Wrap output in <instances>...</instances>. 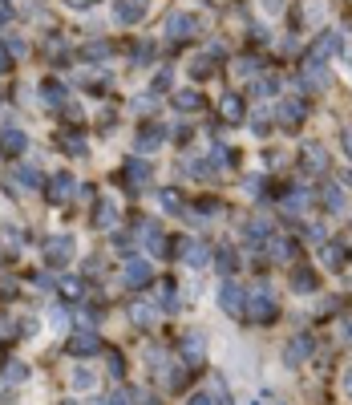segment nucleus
Listing matches in <instances>:
<instances>
[{"label":"nucleus","instance_id":"obj_1","mask_svg":"<svg viewBox=\"0 0 352 405\" xmlns=\"http://www.w3.org/2000/svg\"><path fill=\"white\" fill-rule=\"evenodd\" d=\"M178 349H182V357H186V365H190V369L207 360V341H203V332H194V328H190V332H182Z\"/></svg>","mask_w":352,"mask_h":405},{"label":"nucleus","instance_id":"obj_2","mask_svg":"<svg viewBox=\"0 0 352 405\" xmlns=\"http://www.w3.org/2000/svg\"><path fill=\"white\" fill-rule=\"evenodd\" d=\"M312 353H316V341H312L308 332H300V336H292L284 345V365H304Z\"/></svg>","mask_w":352,"mask_h":405},{"label":"nucleus","instance_id":"obj_3","mask_svg":"<svg viewBox=\"0 0 352 405\" xmlns=\"http://www.w3.org/2000/svg\"><path fill=\"white\" fill-rule=\"evenodd\" d=\"M154 280V268H150V260H126V268H122V284L126 288H142V284H150Z\"/></svg>","mask_w":352,"mask_h":405},{"label":"nucleus","instance_id":"obj_4","mask_svg":"<svg viewBox=\"0 0 352 405\" xmlns=\"http://www.w3.org/2000/svg\"><path fill=\"white\" fill-rule=\"evenodd\" d=\"M243 300H247V292L239 288V284H219V308L223 312H231V316H243Z\"/></svg>","mask_w":352,"mask_h":405},{"label":"nucleus","instance_id":"obj_5","mask_svg":"<svg viewBox=\"0 0 352 405\" xmlns=\"http://www.w3.org/2000/svg\"><path fill=\"white\" fill-rule=\"evenodd\" d=\"M247 300H251V316H255V320H260V324H271V320H275V312H279V308H275V300H271V292H267V288H260V292H251V296H247Z\"/></svg>","mask_w":352,"mask_h":405},{"label":"nucleus","instance_id":"obj_6","mask_svg":"<svg viewBox=\"0 0 352 405\" xmlns=\"http://www.w3.org/2000/svg\"><path fill=\"white\" fill-rule=\"evenodd\" d=\"M73 195H77L73 175H65V171H61V175H53V179H49V203H69Z\"/></svg>","mask_w":352,"mask_h":405},{"label":"nucleus","instance_id":"obj_7","mask_svg":"<svg viewBox=\"0 0 352 405\" xmlns=\"http://www.w3.org/2000/svg\"><path fill=\"white\" fill-rule=\"evenodd\" d=\"M73 256V235H53L49 243H45V260L49 264H65Z\"/></svg>","mask_w":352,"mask_h":405},{"label":"nucleus","instance_id":"obj_8","mask_svg":"<svg viewBox=\"0 0 352 405\" xmlns=\"http://www.w3.org/2000/svg\"><path fill=\"white\" fill-rule=\"evenodd\" d=\"M126 316H130L138 328H154L158 324V304H146V300H134L130 308H126Z\"/></svg>","mask_w":352,"mask_h":405},{"label":"nucleus","instance_id":"obj_9","mask_svg":"<svg viewBox=\"0 0 352 405\" xmlns=\"http://www.w3.org/2000/svg\"><path fill=\"white\" fill-rule=\"evenodd\" d=\"M146 12H150V0H118V12H114V16H118L122 25H138Z\"/></svg>","mask_w":352,"mask_h":405},{"label":"nucleus","instance_id":"obj_10","mask_svg":"<svg viewBox=\"0 0 352 405\" xmlns=\"http://www.w3.org/2000/svg\"><path fill=\"white\" fill-rule=\"evenodd\" d=\"M162 142H166V126H142V130H138V142H134V146H138L142 154H150V150H158Z\"/></svg>","mask_w":352,"mask_h":405},{"label":"nucleus","instance_id":"obj_11","mask_svg":"<svg viewBox=\"0 0 352 405\" xmlns=\"http://www.w3.org/2000/svg\"><path fill=\"white\" fill-rule=\"evenodd\" d=\"M308 90H324L328 86V69H324V61L320 57H308V65H304V77H300Z\"/></svg>","mask_w":352,"mask_h":405},{"label":"nucleus","instance_id":"obj_12","mask_svg":"<svg viewBox=\"0 0 352 405\" xmlns=\"http://www.w3.org/2000/svg\"><path fill=\"white\" fill-rule=\"evenodd\" d=\"M304 118H308V106H304V101H296V97H292V101H279V122H284V126L296 130Z\"/></svg>","mask_w":352,"mask_h":405},{"label":"nucleus","instance_id":"obj_13","mask_svg":"<svg viewBox=\"0 0 352 405\" xmlns=\"http://www.w3.org/2000/svg\"><path fill=\"white\" fill-rule=\"evenodd\" d=\"M300 167H304L308 175H320V171L328 167V158H324V146L308 142V146H304V154H300Z\"/></svg>","mask_w":352,"mask_h":405},{"label":"nucleus","instance_id":"obj_14","mask_svg":"<svg viewBox=\"0 0 352 405\" xmlns=\"http://www.w3.org/2000/svg\"><path fill=\"white\" fill-rule=\"evenodd\" d=\"M320 195H324V207H328L332 215H344V211H349V199H344V191H340L336 182H324Z\"/></svg>","mask_w":352,"mask_h":405},{"label":"nucleus","instance_id":"obj_15","mask_svg":"<svg viewBox=\"0 0 352 405\" xmlns=\"http://www.w3.org/2000/svg\"><path fill=\"white\" fill-rule=\"evenodd\" d=\"M182 260H186V268H207L211 251H207L199 239H186V243H182Z\"/></svg>","mask_w":352,"mask_h":405},{"label":"nucleus","instance_id":"obj_16","mask_svg":"<svg viewBox=\"0 0 352 405\" xmlns=\"http://www.w3.org/2000/svg\"><path fill=\"white\" fill-rule=\"evenodd\" d=\"M97 345H101V341H97V332H77V336H69V345H65V349H69L73 357H89V353H97Z\"/></svg>","mask_w":352,"mask_h":405},{"label":"nucleus","instance_id":"obj_17","mask_svg":"<svg viewBox=\"0 0 352 405\" xmlns=\"http://www.w3.org/2000/svg\"><path fill=\"white\" fill-rule=\"evenodd\" d=\"M288 284H292V292H316V288H320V280H316L312 268H292Z\"/></svg>","mask_w":352,"mask_h":405},{"label":"nucleus","instance_id":"obj_18","mask_svg":"<svg viewBox=\"0 0 352 405\" xmlns=\"http://www.w3.org/2000/svg\"><path fill=\"white\" fill-rule=\"evenodd\" d=\"M194 29H199V21H194V16H186V12H178V16H171L166 37H171V41H182V37H190Z\"/></svg>","mask_w":352,"mask_h":405},{"label":"nucleus","instance_id":"obj_19","mask_svg":"<svg viewBox=\"0 0 352 405\" xmlns=\"http://www.w3.org/2000/svg\"><path fill=\"white\" fill-rule=\"evenodd\" d=\"M25 146H29V134H21V130H4V134H0V154H8V158L21 154Z\"/></svg>","mask_w":352,"mask_h":405},{"label":"nucleus","instance_id":"obj_20","mask_svg":"<svg viewBox=\"0 0 352 405\" xmlns=\"http://www.w3.org/2000/svg\"><path fill=\"white\" fill-rule=\"evenodd\" d=\"M154 304H158L162 312H178V288L171 284V280L158 284V300H154Z\"/></svg>","mask_w":352,"mask_h":405},{"label":"nucleus","instance_id":"obj_21","mask_svg":"<svg viewBox=\"0 0 352 405\" xmlns=\"http://www.w3.org/2000/svg\"><path fill=\"white\" fill-rule=\"evenodd\" d=\"M219 114H223V122H243V101H239L235 93H223Z\"/></svg>","mask_w":352,"mask_h":405},{"label":"nucleus","instance_id":"obj_22","mask_svg":"<svg viewBox=\"0 0 352 405\" xmlns=\"http://www.w3.org/2000/svg\"><path fill=\"white\" fill-rule=\"evenodd\" d=\"M114 223H118V207H114V203H97V211H93V227H97V231H110Z\"/></svg>","mask_w":352,"mask_h":405},{"label":"nucleus","instance_id":"obj_23","mask_svg":"<svg viewBox=\"0 0 352 405\" xmlns=\"http://www.w3.org/2000/svg\"><path fill=\"white\" fill-rule=\"evenodd\" d=\"M126 182H130V186H146V182H150V167H146L142 158H130V162H126Z\"/></svg>","mask_w":352,"mask_h":405},{"label":"nucleus","instance_id":"obj_24","mask_svg":"<svg viewBox=\"0 0 352 405\" xmlns=\"http://www.w3.org/2000/svg\"><path fill=\"white\" fill-rule=\"evenodd\" d=\"M320 264L336 271L340 264H344V247H340V243H320Z\"/></svg>","mask_w":352,"mask_h":405},{"label":"nucleus","instance_id":"obj_25","mask_svg":"<svg viewBox=\"0 0 352 405\" xmlns=\"http://www.w3.org/2000/svg\"><path fill=\"white\" fill-rule=\"evenodd\" d=\"M142 235H146L150 251H158V256L166 251V235H162V227H158V223H150V219H146V223H142Z\"/></svg>","mask_w":352,"mask_h":405},{"label":"nucleus","instance_id":"obj_26","mask_svg":"<svg viewBox=\"0 0 352 405\" xmlns=\"http://www.w3.org/2000/svg\"><path fill=\"white\" fill-rule=\"evenodd\" d=\"M267 231H271V223H267V219H251V223L243 227V235H247V243H255V247H260V243H267V239H271Z\"/></svg>","mask_w":352,"mask_h":405},{"label":"nucleus","instance_id":"obj_27","mask_svg":"<svg viewBox=\"0 0 352 405\" xmlns=\"http://www.w3.org/2000/svg\"><path fill=\"white\" fill-rule=\"evenodd\" d=\"M271 256H275V264H288V260L296 256V243H292L288 235H275V239H271Z\"/></svg>","mask_w":352,"mask_h":405},{"label":"nucleus","instance_id":"obj_28","mask_svg":"<svg viewBox=\"0 0 352 405\" xmlns=\"http://www.w3.org/2000/svg\"><path fill=\"white\" fill-rule=\"evenodd\" d=\"M158 207H162L166 215H182V195H178L175 186H166V191H158Z\"/></svg>","mask_w":352,"mask_h":405},{"label":"nucleus","instance_id":"obj_29","mask_svg":"<svg viewBox=\"0 0 352 405\" xmlns=\"http://www.w3.org/2000/svg\"><path fill=\"white\" fill-rule=\"evenodd\" d=\"M340 41H344L340 33H324V37L316 41V57H320V61H324V57H332L336 49H344V45H340Z\"/></svg>","mask_w":352,"mask_h":405},{"label":"nucleus","instance_id":"obj_30","mask_svg":"<svg viewBox=\"0 0 352 405\" xmlns=\"http://www.w3.org/2000/svg\"><path fill=\"white\" fill-rule=\"evenodd\" d=\"M8 186H21V191H37V186H41V175H37L33 167H21V171H16V179L8 182Z\"/></svg>","mask_w":352,"mask_h":405},{"label":"nucleus","instance_id":"obj_31","mask_svg":"<svg viewBox=\"0 0 352 405\" xmlns=\"http://www.w3.org/2000/svg\"><path fill=\"white\" fill-rule=\"evenodd\" d=\"M308 191H292V195H284V211H292V215H300V211H308Z\"/></svg>","mask_w":352,"mask_h":405},{"label":"nucleus","instance_id":"obj_32","mask_svg":"<svg viewBox=\"0 0 352 405\" xmlns=\"http://www.w3.org/2000/svg\"><path fill=\"white\" fill-rule=\"evenodd\" d=\"M175 106L182 110V114H194V110L203 106V97H199L194 90H178V93H175Z\"/></svg>","mask_w":352,"mask_h":405},{"label":"nucleus","instance_id":"obj_33","mask_svg":"<svg viewBox=\"0 0 352 405\" xmlns=\"http://www.w3.org/2000/svg\"><path fill=\"white\" fill-rule=\"evenodd\" d=\"M41 97H45V106H65V86L61 82H45Z\"/></svg>","mask_w":352,"mask_h":405},{"label":"nucleus","instance_id":"obj_34","mask_svg":"<svg viewBox=\"0 0 352 405\" xmlns=\"http://www.w3.org/2000/svg\"><path fill=\"white\" fill-rule=\"evenodd\" d=\"M215 264H219L223 275H231V271L239 268V256H235V247H219V251H215Z\"/></svg>","mask_w":352,"mask_h":405},{"label":"nucleus","instance_id":"obj_35","mask_svg":"<svg viewBox=\"0 0 352 405\" xmlns=\"http://www.w3.org/2000/svg\"><path fill=\"white\" fill-rule=\"evenodd\" d=\"M81 292H86V284H81L77 275H65V280H61V296H65V300H81Z\"/></svg>","mask_w":352,"mask_h":405},{"label":"nucleus","instance_id":"obj_36","mask_svg":"<svg viewBox=\"0 0 352 405\" xmlns=\"http://www.w3.org/2000/svg\"><path fill=\"white\" fill-rule=\"evenodd\" d=\"M25 377H29V365H21V360H8V365H4V381H8V385H21Z\"/></svg>","mask_w":352,"mask_h":405},{"label":"nucleus","instance_id":"obj_37","mask_svg":"<svg viewBox=\"0 0 352 405\" xmlns=\"http://www.w3.org/2000/svg\"><path fill=\"white\" fill-rule=\"evenodd\" d=\"M61 138H65L61 146H65L69 154H86V142H81V134H61Z\"/></svg>","mask_w":352,"mask_h":405},{"label":"nucleus","instance_id":"obj_38","mask_svg":"<svg viewBox=\"0 0 352 405\" xmlns=\"http://www.w3.org/2000/svg\"><path fill=\"white\" fill-rule=\"evenodd\" d=\"M86 57H89V61H93V57L101 61V57H110V45H105V41H97V45H86Z\"/></svg>","mask_w":352,"mask_h":405},{"label":"nucleus","instance_id":"obj_39","mask_svg":"<svg viewBox=\"0 0 352 405\" xmlns=\"http://www.w3.org/2000/svg\"><path fill=\"white\" fill-rule=\"evenodd\" d=\"M73 385H77V389H89V385H93V373H89V369H77V373H73Z\"/></svg>","mask_w":352,"mask_h":405},{"label":"nucleus","instance_id":"obj_40","mask_svg":"<svg viewBox=\"0 0 352 405\" xmlns=\"http://www.w3.org/2000/svg\"><path fill=\"white\" fill-rule=\"evenodd\" d=\"M134 114H154V97H134Z\"/></svg>","mask_w":352,"mask_h":405},{"label":"nucleus","instance_id":"obj_41","mask_svg":"<svg viewBox=\"0 0 352 405\" xmlns=\"http://www.w3.org/2000/svg\"><path fill=\"white\" fill-rule=\"evenodd\" d=\"M275 86H279L275 77H264V82H255V93H260V97H267V93H275Z\"/></svg>","mask_w":352,"mask_h":405},{"label":"nucleus","instance_id":"obj_42","mask_svg":"<svg viewBox=\"0 0 352 405\" xmlns=\"http://www.w3.org/2000/svg\"><path fill=\"white\" fill-rule=\"evenodd\" d=\"M308 239H312V243H328V231H324L320 223H312L308 227Z\"/></svg>","mask_w":352,"mask_h":405},{"label":"nucleus","instance_id":"obj_43","mask_svg":"<svg viewBox=\"0 0 352 405\" xmlns=\"http://www.w3.org/2000/svg\"><path fill=\"white\" fill-rule=\"evenodd\" d=\"M4 49H8V53H12V57H25V49H29V45H25V41H21V37H8V45H4Z\"/></svg>","mask_w":352,"mask_h":405},{"label":"nucleus","instance_id":"obj_44","mask_svg":"<svg viewBox=\"0 0 352 405\" xmlns=\"http://www.w3.org/2000/svg\"><path fill=\"white\" fill-rule=\"evenodd\" d=\"M49 324H53V328H65V324H69V316L61 312V308H53V312H49Z\"/></svg>","mask_w":352,"mask_h":405},{"label":"nucleus","instance_id":"obj_45","mask_svg":"<svg viewBox=\"0 0 352 405\" xmlns=\"http://www.w3.org/2000/svg\"><path fill=\"white\" fill-rule=\"evenodd\" d=\"M166 86H171V69H158V77H154V93L166 90Z\"/></svg>","mask_w":352,"mask_h":405},{"label":"nucleus","instance_id":"obj_46","mask_svg":"<svg viewBox=\"0 0 352 405\" xmlns=\"http://www.w3.org/2000/svg\"><path fill=\"white\" fill-rule=\"evenodd\" d=\"M110 373H114V377H122V373H126V365H122L118 353H110Z\"/></svg>","mask_w":352,"mask_h":405},{"label":"nucleus","instance_id":"obj_47","mask_svg":"<svg viewBox=\"0 0 352 405\" xmlns=\"http://www.w3.org/2000/svg\"><path fill=\"white\" fill-rule=\"evenodd\" d=\"M186 405H215V397H211V393H190Z\"/></svg>","mask_w":352,"mask_h":405},{"label":"nucleus","instance_id":"obj_48","mask_svg":"<svg viewBox=\"0 0 352 405\" xmlns=\"http://www.w3.org/2000/svg\"><path fill=\"white\" fill-rule=\"evenodd\" d=\"M105 405H134L130 402V393H122V389H118V393H110V402Z\"/></svg>","mask_w":352,"mask_h":405},{"label":"nucleus","instance_id":"obj_49","mask_svg":"<svg viewBox=\"0 0 352 405\" xmlns=\"http://www.w3.org/2000/svg\"><path fill=\"white\" fill-rule=\"evenodd\" d=\"M235 69H239V73H243V77H247V73H251V69H260V65H255V61H251V57H243V61H239V65H235Z\"/></svg>","mask_w":352,"mask_h":405},{"label":"nucleus","instance_id":"obj_50","mask_svg":"<svg viewBox=\"0 0 352 405\" xmlns=\"http://www.w3.org/2000/svg\"><path fill=\"white\" fill-rule=\"evenodd\" d=\"M340 385H344V397H349V402H352V369H349V373H344V381H340Z\"/></svg>","mask_w":352,"mask_h":405},{"label":"nucleus","instance_id":"obj_51","mask_svg":"<svg viewBox=\"0 0 352 405\" xmlns=\"http://www.w3.org/2000/svg\"><path fill=\"white\" fill-rule=\"evenodd\" d=\"M138 405H158V397L154 393H138Z\"/></svg>","mask_w":352,"mask_h":405},{"label":"nucleus","instance_id":"obj_52","mask_svg":"<svg viewBox=\"0 0 352 405\" xmlns=\"http://www.w3.org/2000/svg\"><path fill=\"white\" fill-rule=\"evenodd\" d=\"M8 57H12V53H8V49L0 45V73H4V69H8Z\"/></svg>","mask_w":352,"mask_h":405},{"label":"nucleus","instance_id":"obj_53","mask_svg":"<svg viewBox=\"0 0 352 405\" xmlns=\"http://www.w3.org/2000/svg\"><path fill=\"white\" fill-rule=\"evenodd\" d=\"M8 16H12V12H8V4H4V0H0V25H4V21H8Z\"/></svg>","mask_w":352,"mask_h":405},{"label":"nucleus","instance_id":"obj_54","mask_svg":"<svg viewBox=\"0 0 352 405\" xmlns=\"http://www.w3.org/2000/svg\"><path fill=\"white\" fill-rule=\"evenodd\" d=\"M344 341L352 345V320H344Z\"/></svg>","mask_w":352,"mask_h":405},{"label":"nucleus","instance_id":"obj_55","mask_svg":"<svg viewBox=\"0 0 352 405\" xmlns=\"http://www.w3.org/2000/svg\"><path fill=\"white\" fill-rule=\"evenodd\" d=\"M344 150L352 154V130H344Z\"/></svg>","mask_w":352,"mask_h":405},{"label":"nucleus","instance_id":"obj_56","mask_svg":"<svg viewBox=\"0 0 352 405\" xmlns=\"http://www.w3.org/2000/svg\"><path fill=\"white\" fill-rule=\"evenodd\" d=\"M69 4H73V8H86V4H93V0H69Z\"/></svg>","mask_w":352,"mask_h":405},{"label":"nucleus","instance_id":"obj_57","mask_svg":"<svg viewBox=\"0 0 352 405\" xmlns=\"http://www.w3.org/2000/svg\"><path fill=\"white\" fill-rule=\"evenodd\" d=\"M223 405H231V397H227V393H223Z\"/></svg>","mask_w":352,"mask_h":405}]
</instances>
